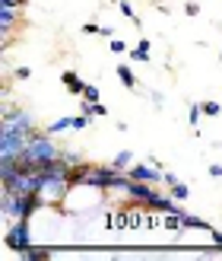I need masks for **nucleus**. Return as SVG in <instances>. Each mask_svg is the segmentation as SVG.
Masks as SVG:
<instances>
[{
    "label": "nucleus",
    "mask_w": 222,
    "mask_h": 261,
    "mask_svg": "<svg viewBox=\"0 0 222 261\" xmlns=\"http://www.w3.org/2000/svg\"><path fill=\"white\" fill-rule=\"evenodd\" d=\"M60 147L54 143V134H48V130H32L29 134V143H25V150L16 156V166H29V169H45L48 163L60 160Z\"/></svg>",
    "instance_id": "1"
},
{
    "label": "nucleus",
    "mask_w": 222,
    "mask_h": 261,
    "mask_svg": "<svg viewBox=\"0 0 222 261\" xmlns=\"http://www.w3.org/2000/svg\"><path fill=\"white\" fill-rule=\"evenodd\" d=\"M42 198L38 194H16L4 188V194H0V214H4L7 223H16V220H32L35 211H42Z\"/></svg>",
    "instance_id": "2"
},
{
    "label": "nucleus",
    "mask_w": 222,
    "mask_h": 261,
    "mask_svg": "<svg viewBox=\"0 0 222 261\" xmlns=\"http://www.w3.org/2000/svg\"><path fill=\"white\" fill-rule=\"evenodd\" d=\"M4 245L13 252H25L32 245V232H29V220H16V223H10L7 232H4Z\"/></svg>",
    "instance_id": "3"
},
{
    "label": "nucleus",
    "mask_w": 222,
    "mask_h": 261,
    "mask_svg": "<svg viewBox=\"0 0 222 261\" xmlns=\"http://www.w3.org/2000/svg\"><path fill=\"white\" fill-rule=\"evenodd\" d=\"M162 172H165V169L155 166V163H134V166L127 169V175L134 178V181H149V185H159Z\"/></svg>",
    "instance_id": "4"
},
{
    "label": "nucleus",
    "mask_w": 222,
    "mask_h": 261,
    "mask_svg": "<svg viewBox=\"0 0 222 261\" xmlns=\"http://www.w3.org/2000/svg\"><path fill=\"white\" fill-rule=\"evenodd\" d=\"M22 10L19 7H0V32H13V25L19 22Z\"/></svg>",
    "instance_id": "5"
},
{
    "label": "nucleus",
    "mask_w": 222,
    "mask_h": 261,
    "mask_svg": "<svg viewBox=\"0 0 222 261\" xmlns=\"http://www.w3.org/2000/svg\"><path fill=\"white\" fill-rule=\"evenodd\" d=\"M60 83L67 86L73 96H83V93H86V86H89V83H83V80H80V76H76L73 70H64V73H60Z\"/></svg>",
    "instance_id": "6"
},
{
    "label": "nucleus",
    "mask_w": 222,
    "mask_h": 261,
    "mask_svg": "<svg viewBox=\"0 0 222 261\" xmlns=\"http://www.w3.org/2000/svg\"><path fill=\"white\" fill-rule=\"evenodd\" d=\"M149 48H152V45H149V38H140V45H137V48H130V61H137V64H149V58H152V55H149Z\"/></svg>",
    "instance_id": "7"
},
{
    "label": "nucleus",
    "mask_w": 222,
    "mask_h": 261,
    "mask_svg": "<svg viewBox=\"0 0 222 261\" xmlns=\"http://www.w3.org/2000/svg\"><path fill=\"white\" fill-rule=\"evenodd\" d=\"M114 73H117V80H121V83H124L127 89H140V83H137V73H134V70H130V67H127V64H121V67H117Z\"/></svg>",
    "instance_id": "8"
},
{
    "label": "nucleus",
    "mask_w": 222,
    "mask_h": 261,
    "mask_svg": "<svg viewBox=\"0 0 222 261\" xmlns=\"http://www.w3.org/2000/svg\"><path fill=\"white\" fill-rule=\"evenodd\" d=\"M83 115H89V118H105L108 109L102 106V102H89V99H83Z\"/></svg>",
    "instance_id": "9"
},
{
    "label": "nucleus",
    "mask_w": 222,
    "mask_h": 261,
    "mask_svg": "<svg viewBox=\"0 0 222 261\" xmlns=\"http://www.w3.org/2000/svg\"><path fill=\"white\" fill-rule=\"evenodd\" d=\"M64 130H76V118H57L54 124H48V134H64Z\"/></svg>",
    "instance_id": "10"
},
{
    "label": "nucleus",
    "mask_w": 222,
    "mask_h": 261,
    "mask_svg": "<svg viewBox=\"0 0 222 261\" xmlns=\"http://www.w3.org/2000/svg\"><path fill=\"white\" fill-rule=\"evenodd\" d=\"M111 166H114V169H121V172H127V169L134 166V153H130V150H121V153L114 156V163H111Z\"/></svg>",
    "instance_id": "11"
},
{
    "label": "nucleus",
    "mask_w": 222,
    "mask_h": 261,
    "mask_svg": "<svg viewBox=\"0 0 222 261\" xmlns=\"http://www.w3.org/2000/svg\"><path fill=\"white\" fill-rule=\"evenodd\" d=\"M184 229H213L206 220H200V217H194V214H184Z\"/></svg>",
    "instance_id": "12"
},
{
    "label": "nucleus",
    "mask_w": 222,
    "mask_h": 261,
    "mask_svg": "<svg viewBox=\"0 0 222 261\" xmlns=\"http://www.w3.org/2000/svg\"><path fill=\"white\" fill-rule=\"evenodd\" d=\"M168 191H172V198H175V201H187V194H191V188L184 185V181H175V185L168 188Z\"/></svg>",
    "instance_id": "13"
},
{
    "label": "nucleus",
    "mask_w": 222,
    "mask_h": 261,
    "mask_svg": "<svg viewBox=\"0 0 222 261\" xmlns=\"http://www.w3.org/2000/svg\"><path fill=\"white\" fill-rule=\"evenodd\" d=\"M22 258H29V261H45V258H51V252H42V249H32V245H29V249L22 252Z\"/></svg>",
    "instance_id": "14"
},
{
    "label": "nucleus",
    "mask_w": 222,
    "mask_h": 261,
    "mask_svg": "<svg viewBox=\"0 0 222 261\" xmlns=\"http://www.w3.org/2000/svg\"><path fill=\"white\" fill-rule=\"evenodd\" d=\"M219 112H222V99L219 102H203V115H206V118H216Z\"/></svg>",
    "instance_id": "15"
},
{
    "label": "nucleus",
    "mask_w": 222,
    "mask_h": 261,
    "mask_svg": "<svg viewBox=\"0 0 222 261\" xmlns=\"http://www.w3.org/2000/svg\"><path fill=\"white\" fill-rule=\"evenodd\" d=\"M200 112H203V106H197V102H194V106H191V112H187V124H191V127L200 121ZM194 130H197V127H194Z\"/></svg>",
    "instance_id": "16"
},
{
    "label": "nucleus",
    "mask_w": 222,
    "mask_h": 261,
    "mask_svg": "<svg viewBox=\"0 0 222 261\" xmlns=\"http://www.w3.org/2000/svg\"><path fill=\"white\" fill-rule=\"evenodd\" d=\"M108 48H111V55H130V48L121 42V38H111V45H108Z\"/></svg>",
    "instance_id": "17"
},
{
    "label": "nucleus",
    "mask_w": 222,
    "mask_h": 261,
    "mask_svg": "<svg viewBox=\"0 0 222 261\" xmlns=\"http://www.w3.org/2000/svg\"><path fill=\"white\" fill-rule=\"evenodd\" d=\"M117 10H121V13H124L127 19H137V13H134V7H130L127 0H117Z\"/></svg>",
    "instance_id": "18"
},
{
    "label": "nucleus",
    "mask_w": 222,
    "mask_h": 261,
    "mask_svg": "<svg viewBox=\"0 0 222 261\" xmlns=\"http://www.w3.org/2000/svg\"><path fill=\"white\" fill-rule=\"evenodd\" d=\"M13 76H16V80H29V76H32V67H25V64H22V67H16V70H13Z\"/></svg>",
    "instance_id": "19"
},
{
    "label": "nucleus",
    "mask_w": 222,
    "mask_h": 261,
    "mask_svg": "<svg viewBox=\"0 0 222 261\" xmlns=\"http://www.w3.org/2000/svg\"><path fill=\"white\" fill-rule=\"evenodd\" d=\"M83 99H89V102H99V89H96L92 83H89V86H86V93H83Z\"/></svg>",
    "instance_id": "20"
},
{
    "label": "nucleus",
    "mask_w": 222,
    "mask_h": 261,
    "mask_svg": "<svg viewBox=\"0 0 222 261\" xmlns=\"http://www.w3.org/2000/svg\"><path fill=\"white\" fill-rule=\"evenodd\" d=\"M83 32H86V35H99V32H102V25H96V22H86V25H83Z\"/></svg>",
    "instance_id": "21"
},
{
    "label": "nucleus",
    "mask_w": 222,
    "mask_h": 261,
    "mask_svg": "<svg viewBox=\"0 0 222 261\" xmlns=\"http://www.w3.org/2000/svg\"><path fill=\"white\" fill-rule=\"evenodd\" d=\"M175 181H178V175H175V172H162V185H168V188H172Z\"/></svg>",
    "instance_id": "22"
},
{
    "label": "nucleus",
    "mask_w": 222,
    "mask_h": 261,
    "mask_svg": "<svg viewBox=\"0 0 222 261\" xmlns=\"http://www.w3.org/2000/svg\"><path fill=\"white\" fill-rule=\"evenodd\" d=\"M184 13H187V16H197V13H200V4H194V0H191V4H184Z\"/></svg>",
    "instance_id": "23"
},
{
    "label": "nucleus",
    "mask_w": 222,
    "mask_h": 261,
    "mask_svg": "<svg viewBox=\"0 0 222 261\" xmlns=\"http://www.w3.org/2000/svg\"><path fill=\"white\" fill-rule=\"evenodd\" d=\"M0 7H19V10H25V0H0Z\"/></svg>",
    "instance_id": "24"
},
{
    "label": "nucleus",
    "mask_w": 222,
    "mask_h": 261,
    "mask_svg": "<svg viewBox=\"0 0 222 261\" xmlns=\"http://www.w3.org/2000/svg\"><path fill=\"white\" fill-rule=\"evenodd\" d=\"M210 175H213V178H222V166H219V163L210 166Z\"/></svg>",
    "instance_id": "25"
},
{
    "label": "nucleus",
    "mask_w": 222,
    "mask_h": 261,
    "mask_svg": "<svg viewBox=\"0 0 222 261\" xmlns=\"http://www.w3.org/2000/svg\"><path fill=\"white\" fill-rule=\"evenodd\" d=\"M210 236H213V242H216L219 249H222V232H219V229H210Z\"/></svg>",
    "instance_id": "26"
},
{
    "label": "nucleus",
    "mask_w": 222,
    "mask_h": 261,
    "mask_svg": "<svg viewBox=\"0 0 222 261\" xmlns=\"http://www.w3.org/2000/svg\"><path fill=\"white\" fill-rule=\"evenodd\" d=\"M149 99H152V106H155V109H162V96H159V93H149Z\"/></svg>",
    "instance_id": "27"
},
{
    "label": "nucleus",
    "mask_w": 222,
    "mask_h": 261,
    "mask_svg": "<svg viewBox=\"0 0 222 261\" xmlns=\"http://www.w3.org/2000/svg\"><path fill=\"white\" fill-rule=\"evenodd\" d=\"M99 35H105V38H117V35H114V29H108V25H102V32H99Z\"/></svg>",
    "instance_id": "28"
},
{
    "label": "nucleus",
    "mask_w": 222,
    "mask_h": 261,
    "mask_svg": "<svg viewBox=\"0 0 222 261\" xmlns=\"http://www.w3.org/2000/svg\"><path fill=\"white\" fill-rule=\"evenodd\" d=\"M219 61H222V48H219Z\"/></svg>",
    "instance_id": "29"
},
{
    "label": "nucleus",
    "mask_w": 222,
    "mask_h": 261,
    "mask_svg": "<svg viewBox=\"0 0 222 261\" xmlns=\"http://www.w3.org/2000/svg\"><path fill=\"white\" fill-rule=\"evenodd\" d=\"M219 99H222V96H219Z\"/></svg>",
    "instance_id": "30"
}]
</instances>
